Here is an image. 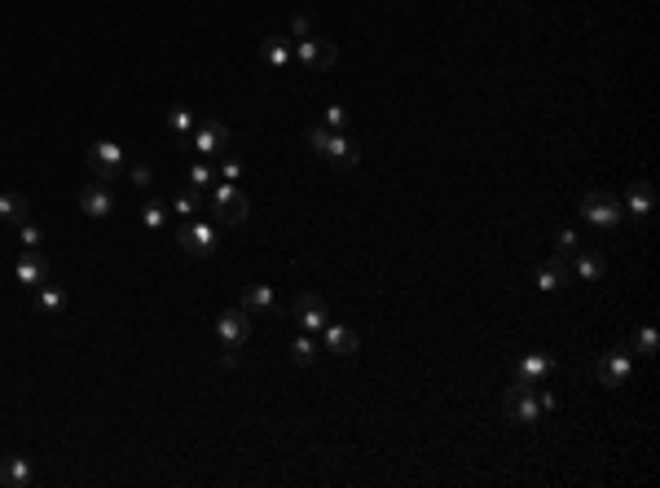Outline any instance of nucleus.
Wrapping results in <instances>:
<instances>
[{
  "mask_svg": "<svg viewBox=\"0 0 660 488\" xmlns=\"http://www.w3.org/2000/svg\"><path fill=\"white\" fill-rule=\"evenodd\" d=\"M555 409V396L541 387V383H511L507 387V418L511 422H537L541 414H550Z\"/></svg>",
  "mask_w": 660,
  "mask_h": 488,
  "instance_id": "1",
  "label": "nucleus"
},
{
  "mask_svg": "<svg viewBox=\"0 0 660 488\" xmlns=\"http://www.w3.org/2000/svg\"><path fill=\"white\" fill-rule=\"evenodd\" d=\"M207 212H212L216 225H243V221L252 216V198H247L243 185H234V181H216V185L207 190Z\"/></svg>",
  "mask_w": 660,
  "mask_h": 488,
  "instance_id": "2",
  "label": "nucleus"
},
{
  "mask_svg": "<svg viewBox=\"0 0 660 488\" xmlns=\"http://www.w3.org/2000/svg\"><path fill=\"white\" fill-rule=\"evenodd\" d=\"M308 145H313L317 154H326L335 167H357V159H361V150H357V141H353V136L330 132V128H322V123H313V128H308Z\"/></svg>",
  "mask_w": 660,
  "mask_h": 488,
  "instance_id": "3",
  "label": "nucleus"
},
{
  "mask_svg": "<svg viewBox=\"0 0 660 488\" xmlns=\"http://www.w3.org/2000/svg\"><path fill=\"white\" fill-rule=\"evenodd\" d=\"M176 246H181L185 255H194V259H212V255H216V246H221L216 225H212V221L190 216V225H181V229H176Z\"/></svg>",
  "mask_w": 660,
  "mask_h": 488,
  "instance_id": "4",
  "label": "nucleus"
},
{
  "mask_svg": "<svg viewBox=\"0 0 660 488\" xmlns=\"http://www.w3.org/2000/svg\"><path fill=\"white\" fill-rule=\"evenodd\" d=\"M185 141H190V150H194L198 159H221L234 136H229V128L221 120H203V123H194V132H190Z\"/></svg>",
  "mask_w": 660,
  "mask_h": 488,
  "instance_id": "5",
  "label": "nucleus"
},
{
  "mask_svg": "<svg viewBox=\"0 0 660 488\" xmlns=\"http://www.w3.org/2000/svg\"><path fill=\"white\" fill-rule=\"evenodd\" d=\"M124 167H128V159H124V145L120 141H93L89 145V172L97 176V181H115V176H124Z\"/></svg>",
  "mask_w": 660,
  "mask_h": 488,
  "instance_id": "6",
  "label": "nucleus"
},
{
  "mask_svg": "<svg viewBox=\"0 0 660 488\" xmlns=\"http://www.w3.org/2000/svg\"><path fill=\"white\" fill-rule=\"evenodd\" d=\"M581 216H586V225H594V229H621V221H625L621 203H617L608 190L586 194V198H581Z\"/></svg>",
  "mask_w": 660,
  "mask_h": 488,
  "instance_id": "7",
  "label": "nucleus"
},
{
  "mask_svg": "<svg viewBox=\"0 0 660 488\" xmlns=\"http://www.w3.org/2000/svg\"><path fill=\"white\" fill-rule=\"evenodd\" d=\"M335 58H339V49H335L326 35H304V40H295V66H304V71H330Z\"/></svg>",
  "mask_w": 660,
  "mask_h": 488,
  "instance_id": "8",
  "label": "nucleus"
},
{
  "mask_svg": "<svg viewBox=\"0 0 660 488\" xmlns=\"http://www.w3.org/2000/svg\"><path fill=\"white\" fill-rule=\"evenodd\" d=\"M247 335H252V317H247V308H225V313L216 317V339H221L225 352H238V348L247 344Z\"/></svg>",
  "mask_w": 660,
  "mask_h": 488,
  "instance_id": "9",
  "label": "nucleus"
},
{
  "mask_svg": "<svg viewBox=\"0 0 660 488\" xmlns=\"http://www.w3.org/2000/svg\"><path fill=\"white\" fill-rule=\"evenodd\" d=\"M630 369H634V352H630L625 344H617L612 352H603V357H599L594 374H599V383H603V387H625Z\"/></svg>",
  "mask_w": 660,
  "mask_h": 488,
  "instance_id": "10",
  "label": "nucleus"
},
{
  "mask_svg": "<svg viewBox=\"0 0 660 488\" xmlns=\"http://www.w3.org/2000/svg\"><path fill=\"white\" fill-rule=\"evenodd\" d=\"M291 317H295V326H299L304 335H322L326 321H330V308H326L322 295H299L295 308H291Z\"/></svg>",
  "mask_w": 660,
  "mask_h": 488,
  "instance_id": "11",
  "label": "nucleus"
},
{
  "mask_svg": "<svg viewBox=\"0 0 660 488\" xmlns=\"http://www.w3.org/2000/svg\"><path fill=\"white\" fill-rule=\"evenodd\" d=\"M80 207H84V216H93V221H106V216L115 212V194H111V185H106V181H93V185H84V194H80Z\"/></svg>",
  "mask_w": 660,
  "mask_h": 488,
  "instance_id": "12",
  "label": "nucleus"
},
{
  "mask_svg": "<svg viewBox=\"0 0 660 488\" xmlns=\"http://www.w3.org/2000/svg\"><path fill=\"white\" fill-rule=\"evenodd\" d=\"M13 277H18L27 290H35V286H44V282H49V259H44L40 251H22V255H18V264H13Z\"/></svg>",
  "mask_w": 660,
  "mask_h": 488,
  "instance_id": "13",
  "label": "nucleus"
},
{
  "mask_svg": "<svg viewBox=\"0 0 660 488\" xmlns=\"http://www.w3.org/2000/svg\"><path fill=\"white\" fill-rule=\"evenodd\" d=\"M322 339H326V352H335V357H357V348H361L357 330H353V326H344V321H326Z\"/></svg>",
  "mask_w": 660,
  "mask_h": 488,
  "instance_id": "14",
  "label": "nucleus"
},
{
  "mask_svg": "<svg viewBox=\"0 0 660 488\" xmlns=\"http://www.w3.org/2000/svg\"><path fill=\"white\" fill-rule=\"evenodd\" d=\"M603 268H608V259H603L599 246H577V251H572V273H577L581 282H599Z\"/></svg>",
  "mask_w": 660,
  "mask_h": 488,
  "instance_id": "15",
  "label": "nucleus"
},
{
  "mask_svg": "<svg viewBox=\"0 0 660 488\" xmlns=\"http://www.w3.org/2000/svg\"><path fill=\"white\" fill-rule=\"evenodd\" d=\"M652 207H656V190H652L648 181H634V185L625 190V216L648 221V216H652Z\"/></svg>",
  "mask_w": 660,
  "mask_h": 488,
  "instance_id": "16",
  "label": "nucleus"
},
{
  "mask_svg": "<svg viewBox=\"0 0 660 488\" xmlns=\"http://www.w3.org/2000/svg\"><path fill=\"white\" fill-rule=\"evenodd\" d=\"M167 212H176V216H198V212H207V194L181 181V185L172 190V203H167Z\"/></svg>",
  "mask_w": 660,
  "mask_h": 488,
  "instance_id": "17",
  "label": "nucleus"
},
{
  "mask_svg": "<svg viewBox=\"0 0 660 488\" xmlns=\"http://www.w3.org/2000/svg\"><path fill=\"white\" fill-rule=\"evenodd\" d=\"M31 480H35V471H31V462H27V458H18V453L0 458V484H4V488H27Z\"/></svg>",
  "mask_w": 660,
  "mask_h": 488,
  "instance_id": "18",
  "label": "nucleus"
},
{
  "mask_svg": "<svg viewBox=\"0 0 660 488\" xmlns=\"http://www.w3.org/2000/svg\"><path fill=\"white\" fill-rule=\"evenodd\" d=\"M22 221H31V203H27V194L4 190V194H0V225H22Z\"/></svg>",
  "mask_w": 660,
  "mask_h": 488,
  "instance_id": "19",
  "label": "nucleus"
},
{
  "mask_svg": "<svg viewBox=\"0 0 660 488\" xmlns=\"http://www.w3.org/2000/svg\"><path fill=\"white\" fill-rule=\"evenodd\" d=\"M550 357L546 352H528V357H520V366H516V378L520 383H546L550 378Z\"/></svg>",
  "mask_w": 660,
  "mask_h": 488,
  "instance_id": "20",
  "label": "nucleus"
},
{
  "mask_svg": "<svg viewBox=\"0 0 660 488\" xmlns=\"http://www.w3.org/2000/svg\"><path fill=\"white\" fill-rule=\"evenodd\" d=\"M243 308H247V313H273V308H277L273 286H268V282H252V286L243 290Z\"/></svg>",
  "mask_w": 660,
  "mask_h": 488,
  "instance_id": "21",
  "label": "nucleus"
},
{
  "mask_svg": "<svg viewBox=\"0 0 660 488\" xmlns=\"http://www.w3.org/2000/svg\"><path fill=\"white\" fill-rule=\"evenodd\" d=\"M185 185H194V190L207 194V190L216 185V163H212V159H194V163L185 167Z\"/></svg>",
  "mask_w": 660,
  "mask_h": 488,
  "instance_id": "22",
  "label": "nucleus"
},
{
  "mask_svg": "<svg viewBox=\"0 0 660 488\" xmlns=\"http://www.w3.org/2000/svg\"><path fill=\"white\" fill-rule=\"evenodd\" d=\"M563 282H568V259H559V255H555L550 264H541V268H537V290H559Z\"/></svg>",
  "mask_w": 660,
  "mask_h": 488,
  "instance_id": "23",
  "label": "nucleus"
},
{
  "mask_svg": "<svg viewBox=\"0 0 660 488\" xmlns=\"http://www.w3.org/2000/svg\"><path fill=\"white\" fill-rule=\"evenodd\" d=\"M625 348H630V352H639V357H656V348H660L656 326H639V330L625 339Z\"/></svg>",
  "mask_w": 660,
  "mask_h": 488,
  "instance_id": "24",
  "label": "nucleus"
},
{
  "mask_svg": "<svg viewBox=\"0 0 660 488\" xmlns=\"http://www.w3.org/2000/svg\"><path fill=\"white\" fill-rule=\"evenodd\" d=\"M264 62H268L273 71H282V66H291V62H295V49H291V40H282V35H273V40L264 44Z\"/></svg>",
  "mask_w": 660,
  "mask_h": 488,
  "instance_id": "25",
  "label": "nucleus"
},
{
  "mask_svg": "<svg viewBox=\"0 0 660 488\" xmlns=\"http://www.w3.org/2000/svg\"><path fill=\"white\" fill-rule=\"evenodd\" d=\"M291 361H295V366H313V361H317V335H304V330H299V335L291 339Z\"/></svg>",
  "mask_w": 660,
  "mask_h": 488,
  "instance_id": "26",
  "label": "nucleus"
},
{
  "mask_svg": "<svg viewBox=\"0 0 660 488\" xmlns=\"http://www.w3.org/2000/svg\"><path fill=\"white\" fill-rule=\"evenodd\" d=\"M141 225H145L150 234H163V225H167V203L150 198V203L141 207Z\"/></svg>",
  "mask_w": 660,
  "mask_h": 488,
  "instance_id": "27",
  "label": "nucleus"
},
{
  "mask_svg": "<svg viewBox=\"0 0 660 488\" xmlns=\"http://www.w3.org/2000/svg\"><path fill=\"white\" fill-rule=\"evenodd\" d=\"M35 304H40V313H62L66 308V295L44 282V286H35Z\"/></svg>",
  "mask_w": 660,
  "mask_h": 488,
  "instance_id": "28",
  "label": "nucleus"
},
{
  "mask_svg": "<svg viewBox=\"0 0 660 488\" xmlns=\"http://www.w3.org/2000/svg\"><path fill=\"white\" fill-rule=\"evenodd\" d=\"M216 181H234V185H238V181H243V159L225 150V154L216 159Z\"/></svg>",
  "mask_w": 660,
  "mask_h": 488,
  "instance_id": "29",
  "label": "nucleus"
},
{
  "mask_svg": "<svg viewBox=\"0 0 660 488\" xmlns=\"http://www.w3.org/2000/svg\"><path fill=\"white\" fill-rule=\"evenodd\" d=\"M167 128L185 141V136L194 132V111H190V106H172V111H167Z\"/></svg>",
  "mask_w": 660,
  "mask_h": 488,
  "instance_id": "30",
  "label": "nucleus"
},
{
  "mask_svg": "<svg viewBox=\"0 0 660 488\" xmlns=\"http://www.w3.org/2000/svg\"><path fill=\"white\" fill-rule=\"evenodd\" d=\"M18 238H22V246H27V251H40V243H44V229H40V225H31V221H22V225H18Z\"/></svg>",
  "mask_w": 660,
  "mask_h": 488,
  "instance_id": "31",
  "label": "nucleus"
},
{
  "mask_svg": "<svg viewBox=\"0 0 660 488\" xmlns=\"http://www.w3.org/2000/svg\"><path fill=\"white\" fill-rule=\"evenodd\" d=\"M555 246H559V259H568V255L581 246V234H577V229H559V234H555Z\"/></svg>",
  "mask_w": 660,
  "mask_h": 488,
  "instance_id": "32",
  "label": "nucleus"
},
{
  "mask_svg": "<svg viewBox=\"0 0 660 488\" xmlns=\"http://www.w3.org/2000/svg\"><path fill=\"white\" fill-rule=\"evenodd\" d=\"M322 128H330V132H344V128H348V111H344V106H326Z\"/></svg>",
  "mask_w": 660,
  "mask_h": 488,
  "instance_id": "33",
  "label": "nucleus"
},
{
  "mask_svg": "<svg viewBox=\"0 0 660 488\" xmlns=\"http://www.w3.org/2000/svg\"><path fill=\"white\" fill-rule=\"evenodd\" d=\"M128 181H132V190H150V185H154V172H150L145 163H136L128 172Z\"/></svg>",
  "mask_w": 660,
  "mask_h": 488,
  "instance_id": "34",
  "label": "nucleus"
},
{
  "mask_svg": "<svg viewBox=\"0 0 660 488\" xmlns=\"http://www.w3.org/2000/svg\"><path fill=\"white\" fill-rule=\"evenodd\" d=\"M304 35H313V22L299 13V18H291V40H304Z\"/></svg>",
  "mask_w": 660,
  "mask_h": 488,
  "instance_id": "35",
  "label": "nucleus"
}]
</instances>
